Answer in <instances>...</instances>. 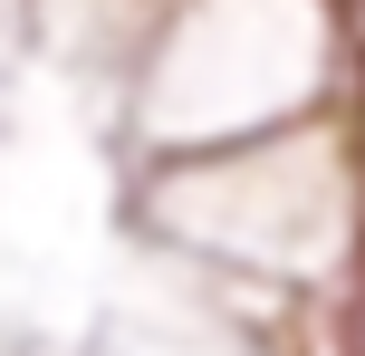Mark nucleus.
<instances>
[{
	"mask_svg": "<svg viewBox=\"0 0 365 356\" xmlns=\"http://www.w3.org/2000/svg\"><path fill=\"white\" fill-rule=\"evenodd\" d=\"M356 356H365V289H356Z\"/></svg>",
	"mask_w": 365,
	"mask_h": 356,
	"instance_id": "1",
	"label": "nucleus"
}]
</instances>
